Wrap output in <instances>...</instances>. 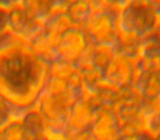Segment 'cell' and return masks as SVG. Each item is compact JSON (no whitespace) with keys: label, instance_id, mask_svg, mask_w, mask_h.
I'll return each instance as SVG.
<instances>
[{"label":"cell","instance_id":"6da1fadb","mask_svg":"<svg viewBox=\"0 0 160 140\" xmlns=\"http://www.w3.org/2000/svg\"><path fill=\"white\" fill-rule=\"evenodd\" d=\"M48 77V64L17 41L0 51V96L17 105L32 106Z\"/></svg>","mask_w":160,"mask_h":140},{"label":"cell","instance_id":"7a4b0ae2","mask_svg":"<svg viewBox=\"0 0 160 140\" xmlns=\"http://www.w3.org/2000/svg\"><path fill=\"white\" fill-rule=\"evenodd\" d=\"M43 23L32 19L20 5L8 10V31L19 41L29 44L42 32Z\"/></svg>","mask_w":160,"mask_h":140},{"label":"cell","instance_id":"3957f363","mask_svg":"<svg viewBox=\"0 0 160 140\" xmlns=\"http://www.w3.org/2000/svg\"><path fill=\"white\" fill-rule=\"evenodd\" d=\"M82 32L88 44L108 43V44L118 46L113 33L112 16H110L109 13L89 17L83 23Z\"/></svg>","mask_w":160,"mask_h":140},{"label":"cell","instance_id":"277c9868","mask_svg":"<svg viewBox=\"0 0 160 140\" xmlns=\"http://www.w3.org/2000/svg\"><path fill=\"white\" fill-rule=\"evenodd\" d=\"M90 133L96 140H124L122 128L112 111L97 109Z\"/></svg>","mask_w":160,"mask_h":140},{"label":"cell","instance_id":"5b68a950","mask_svg":"<svg viewBox=\"0 0 160 140\" xmlns=\"http://www.w3.org/2000/svg\"><path fill=\"white\" fill-rule=\"evenodd\" d=\"M87 45L86 36L81 30L70 29L62 34V40L56 48L58 59L76 65Z\"/></svg>","mask_w":160,"mask_h":140},{"label":"cell","instance_id":"8992f818","mask_svg":"<svg viewBox=\"0 0 160 140\" xmlns=\"http://www.w3.org/2000/svg\"><path fill=\"white\" fill-rule=\"evenodd\" d=\"M96 115V109L90 103L82 99H79L72 104L67 116V127L69 135L80 131L90 130ZM69 137V136H68Z\"/></svg>","mask_w":160,"mask_h":140},{"label":"cell","instance_id":"52a82bcc","mask_svg":"<svg viewBox=\"0 0 160 140\" xmlns=\"http://www.w3.org/2000/svg\"><path fill=\"white\" fill-rule=\"evenodd\" d=\"M20 122L24 130L27 131L29 138L47 136L46 120L42 116V114L34 107V105L28 109L27 113L20 119Z\"/></svg>","mask_w":160,"mask_h":140},{"label":"cell","instance_id":"ba28073f","mask_svg":"<svg viewBox=\"0 0 160 140\" xmlns=\"http://www.w3.org/2000/svg\"><path fill=\"white\" fill-rule=\"evenodd\" d=\"M19 5L32 19L44 23L53 13L49 0H21Z\"/></svg>","mask_w":160,"mask_h":140},{"label":"cell","instance_id":"9c48e42d","mask_svg":"<svg viewBox=\"0 0 160 140\" xmlns=\"http://www.w3.org/2000/svg\"><path fill=\"white\" fill-rule=\"evenodd\" d=\"M66 13L72 21V29L82 31L83 23L89 18V2L86 0H75L68 5Z\"/></svg>","mask_w":160,"mask_h":140},{"label":"cell","instance_id":"30bf717a","mask_svg":"<svg viewBox=\"0 0 160 140\" xmlns=\"http://www.w3.org/2000/svg\"><path fill=\"white\" fill-rule=\"evenodd\" d=\"M111 60L116 65V69H118V71H116V83L121 88L128 87L131 84L132 68L127 64L126 56L120 49H116Z\"/></svg>","mask_w":160,"mask_h":140},{"label":"cell","instance_id":"8fae6325","mask_svg":"<svg viewBox=\"0 0 160 140\" xmlns=\"http://www.w3.org/2000/svg\"><path fill=\"white\" fill-rule=\"evenodd\" d=\"M76 71H77L76 65L69 64V62H66L60 59L54 60L48 65V76L62 79L66 82Z\"/></svg>","mask_w":160,"mask_h":140},{"label":"cell","instance_id":"7c38bea8","mask_svg":"<svg viewBox=\"0 0 160 140\" xmlns=\"http://www.w3.org/2000/svg\"><path fill=\"white\" fill-rule=\"evenodd\" d=\"M0 140H29L20 120L11 119L0 129Z\"/></svg>","mask_w":160,"mask_h":140},{"label":"cell","instance_id":"4fadbf2b","mask_svg":"<svg viewBox=\"0 0 160 140\" xmlns=\"http://www.w3.org/2000/svg\"><path fill=\"white\" fill-rule=\"evenodd\" d=\"M136 85H138L142 90L145 101L155 100L160 94V82L159 79H158V76L156 74H151L147 80L140 81Z\"/></svg>","mask_w":160,"mask_h":140},{"label":"cell","instance_id":"5bb4252c","mask_svg":"<svg viewBox=\"0 0 160 140\" xmlns=\"http://www.w3.org/2000/svg\"><path fill=\"white\" fill-rule=\"evenodd\" d=\"M116 40V45L121 47L135 46L137 43L140 42V33L135 29L126 30L123 29L122 31L114 34Z\"/></svg>","mask_w":160,"mask_h":140},{"label":"cell","instance_id":"9a60e30c","mask_svg":"<svg viewBox=\"0 0 160 140\" xmlns=\"http://www.w3.org/2000/svg\"><path fill=\"white\" fill-rule=\"evenodd\" d=\"M81 72H82L83 83L89 88H93V85L96 84L97 81L100 80L101 78H103V70L97 68V67L89 69V70H86V71L81 70Z\"/></svg>","mask_w":160,"mask_h":140},{"label":"cell","instance_id":"2e32d148","mask_svg":"<svg viewBox=\"0 0 160 140\" xmlns=\"http://www.w3.org/2000/svg\"><path fill=\"white\" fill-rule=\"evenodd\" d=\"M11 120V103L0 96V129Z\"/></svg>","mask_w":160,"mask_h":140},{"label":"cell","instance_id":"e0dca14e","mask_svg":"<svg viewBox=\"0 0 160 140\" xmlns=\"http://www.w3.org/2000/svg\"><path fill=\"white\" fill-rule=\"evenodd\" d=\"M116 46L112 44H108V43H98V44L93 45V53L94 54H100V55H104L112 59L114 53L116 51Z\"/></svg>","mask_w":160,"mask_h":140},{"label":"cell","instance_id":"ac0fdd59","mask_svg":"<svg viewBox=\"0 0 160 140\" xmlns=\"http://www.w3.org/2000/svg\"><path fill=\"white\" fill-rule=\"evenodd\" d=\"M127 8L125 6L124 1L123 0H112L111 5L109 7V11L108 13L110 16H113V17H116V16H124V13L127 11Z\"/></svg>","mask_w":160,"mask_h":140},{"label":"cell","instance_id":"d6986e66","mask_svg":"<svg viewBox=\"0 0 160 140\" xmlns=\"http://www.w3.org/2000/svg\"><path fill=\"white\" fill-rule=\"evenodd\" d=\"M133 24H134V29L139 32V33L149 27L146 22V18H145V14L142 11H135Z\"/></svg>","mask_w":160,"mask_h":140},{"label":"cell","instance_id":"ffe728a7","mask_svg":"<svg viewBox=\"0 0 160 140\" xmlns=\"http://www.w3.org/2000/svg\"><path fill=\"white\" fill-rule=\"evenodd\" d=\"M17 41H19V40L14 37L9 31L0 33V51L8 48V47H10L11 45H13Z\"/></svg>","mask_w":160,"mask_h":140},{"label":"cell","instance_id":"44dd1931","mask_svg":"<svg viewBox=\"0 0 160 140\" xmlns=\"http://www.w3.org/2000/svg\"><path fill=\"white\" fill-rule=\"evenodd\" d=\"M129 140H160V139L159 137L151 133L147 129H142V130L137 131Z\"/></svg>","mask_w":160,"mask_h":140},{"label":"cell","instance_id":"7402d4cb","mask_svg":"<svg viewBox=\"0 0 160 140\" xmlns=\"http://www.w3.org/2000/svg\"><path fill=\"white\" fill-rule=\"evenodd\" d=\"M75 0H49L53 8V11H66L69 3L73 2Z\"/></svg>","mask_w":160,"mask_h":140},{"label":"cell","instance_id":"603a6c76","mask_svg":"<svg viewBox=\"0 0 160 140\" xmlns=\"http://www.w3.org/2000/svg\"><path fill=\"white\" fill-rule=\"evenodd\" d=\"M110 58L107 57L104 55H100V54H94L93 55V58H92V62H93L94 67L99 69H104L105 66L110 62Z\"/></svg>","mask_w":160,"mask_h":140},{"label":"cell","instance_id":"cb8c5ba5","mask_svg":"<svg viewBox=\"0 0 160 140\" xmlns=\"http://www.w3.org/2000/svg\"><path fill=\"white\" fill-rule=\"evenodd\" d=\"M151 58V72L158 75L160 72V54L158 51L149 54Z\"/></svg>","mask_w":160,"mask_h":140},{"label":"cell","instance_id":"d4e9b609","mask_svg":"<svg viewBox=\"0 0 160 140\" xmlns=\"http://www.w3.org/2000/svg\"><path fill=\"white\" fill-rule=\"evenodd\" d=\"M151 13V24L150 27L155 31L160 29V9L158 8H152L150 11Z\"/></svg>","mask_w":160,"mask_h":140},{"label":"cell","instance_id":"484cf974","mask_svg":"<svg viewBox=\"0 0 160 140\" xmlns=\"http://www.w3.org/2000/svg\"><path fill=\"white\" fill-rule=\"evenodd\" d=\"M147 55H148V51L145 48L144 43L142 42L137 43V44L135 45V47H134V56L137 57L139 60H142V58H145Z\"/></svg>","mask_w":160,"mask_h":140},{"label":"cell","instance_id":"4316f807","mask_svg":"<svg viewBox=\"0 0 160 140\" xmlns=\"http://www.w3.org/2000/svg\"><path fill=\"white\" fill-rule=\"evenodd\" d=\"M142 70L139 67H136L131 70V84H138L142 81Z\"/></svg>","mask_w":160,"mask_h":140},{"label":"cell","instance_id":"83f0119b","mask_svg":"<svg viewBox=\"0 0 160 140\" xmlns=\"http://www.w3.org/2000/svg\"><path fill=\"white\" fill-rule=\"evenodd\" d=\"M8 31V10L0 9V33Z\"/></svg>","mask_w":160,"mask_h":140},{"label":"cell","instance_id":"f1b7e54d","mask_svg":"<svg viewBox=\"0 0 160 140\" xmlns=\"http://www.w3.org/2000/svg\"><path fill=\"white\" fill-rule=\"evenodd\" d=\"M139 68L142 70V72H149V74H152L151 72V58L149 55H147L145 58H142L139 62Z\"/></svg>","mask_w":160,"mask_h":140},{"label":"cell","instance_id":"f546056e","mask_svg":"<svg viewBox=\"0 0 160 140\" xmlns=\"http://www.w3.org/2000/svg\"><path fill=\"white\" fill-rule=\"evenodd\" d=\"M142 43H144L145 48H146L147 51H148V55L151 53H153V51H157L158 46H159V43H158L155 38H151V40H148V41H144Z\"/></svg>","mask_w":160,"mask_h":140},{"label":"cell","instance_id":"4dcf8cb0","mask_svg":"<svg viewBox=\"0 0 160 140\" xmlns=\"http://www.w3.org/2000/svg\"><path fill=\"white\" fill-rule=\"evenodd\" d=\"M155 34H156V31L151 29V27H148V29L144 30L142 32H140V42L155 38Z\"/></svg>","mask_w":160,"mask_h":140},{"label":"cell","instance_id":"1f68e13d","mask_svg":"<svg viewBox=\"0 0 160 140\" xmlns=\"http://www.w3.org/2000/svg\"><path fill=\"white\" fill-rule=\"evenodd\" d=\"M126 60H127V64H128V66L131 67L132 69H133V68H136V67H139L140 60L138 59L137 57H135L134 55L126 56Z\"/></svg>","mask_w":160,"mask_h":140},{"label":"cell","instance_id":"d6a6232c","mask_svg":"<svg viewBox=\"0 0 160 140\" xmlns=\"http://www.w3.org/2000/svg\"><path fill=\"white\" fill-rule=\"evenodd\" d=\"M16 3L13 2V0H0V9L9 10L11 9Z\"/></svg>","mask_w":160,"mask_h":140},{"label":"cell","instance_id":"836d02e7","mask_svg":"<svg viewBox=\"0 0 160 140\" xmlns=\"http://www.w3.org/2000/svg\"><path fill=\"white\" fill-rule=\"evenodd\" d=\"M96 1H97V3H98V5L108 13V11H109V7H110V5H111L112 0H96Z\"/></svg>","mask_w":160,"mask_h":140},{"label":"cell","instance_id":"e575fe53","mask_svg":"<svg viewBox=\"0 0 160 140\" xmlns=\"http://www.w3.org/2000/svg\"><path fill=\"white\" fill-rule=\"evenodd\" d=\"M149 1H150L151 5H153L156 8L160 9V0H149Z\"/></svg>","mask_w":160,"mask_h":140},{"label":"cell","instance_id":"d590c367","mask_svg":"<svg viewBox=\"0 0 160 140\" xmlns=\"http://www.w3.org/2000/svg\"><path fill=\"white\" fill-rule=\"evenodd\" d=\"M29 140H49V138L47 136H42V137H34V138H29Z\"/></svg>","mask_w":160,"mask_h":140},{"label":"cell","instance_id":"8d00e7d4","mask_svg":"<svg viewBox=\"0 0 160 140\" xmlns=\"http://www.w3.org/2000/svg\"><path fill=\"white\" fill-rule=\"evenodd\" d=\"M155 40L157 41L158 43H160V29L156 31V34H155Z\"/></svg>","mask_w":160,"mask_h":140},{"label":"cell","instance_id":"74e56055","mask_svg":"<svg viewBox=\"0 0 160 140\" xmlns=\"http://www.w3.org/2000/svg\"><path fill=\"white\" fill-rule=\"evenodd\" d=\"M20 1H21V0H13V2L16 3V5H19V3H20Z\"/></svg>","mask_w":160,"mask_h":140},{"label":"cell","instance_id":"f35d334b","mask_svg":"<svg viewBox=\"0 0 160 140\" xmlns=\"http://www.w3.org/2000/svg\"><path fill=\"white\" fill-rule=\"evenodd\" d=\"M157 76H158V79H159V82H160V72H159V74L157 75Z\"/></svg>","mask_w":160,"mask_h":140},{"label":"cell","instance_id":"ab89813d","mask_svg":"<svg viewBox=\"0 0 160 140\" xmlns=\"http://www.w3.org/2000/svg\"><path fill=\"white\" fill-rule=\"evenodd\" d=\"M49 140H64V139H49Z\"/></svg>","mask_w":160,"mask_h":140}]
</instances>
